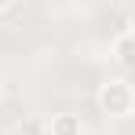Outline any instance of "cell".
Wrapping results in <instances>:
<instances>
[{
  "label": "cell",
  "mask_w": 135,
  "mask_h": 135,
  "mask_svg": "<svg viewBox=\"0 0 135 135\" xmlns=\"http://www.w3.org/2000/svg\"><path fill=\"white\" fill-rule=\"evenodd\" d=\"M95 102H99V110L106 113V117L124 120V117L135 113V84L124 80V77H113V80H106V84H99Z\"/></svg>",
  "instance_id": "cell-1"
},
{
  "label": "cell",
  "mask_w": 135,
  "mask_h": 135,
  "mask_svg": "<svg viewBox=\"0 0 135 135\" xmlns=\"http://www.w3.org/2000/svg\"><path fill=\"white\" fill-rule=\"evenodd\" d=\"M47 135H84L80 113H55L47 120Z\"/></svg>",
  "instance_id": "cell-3"
},
{
  "label": "cell",
  "mask_w": 135,
  "mask_h": 135,
  "mask_svg": "<svg viewBox=\"0 0 135 135\" xmlns=\"http://www.w3.org/2000/svg\"><path fill=\"white\" fill-rule=\"evenodd\" d=\"M0 99H4V84H0Z\"/></svg>",
  "instance_id": "cell-6"
},
{
  "label": "cell",
  "mask_w": 135,
  "mask_h": 135,
  "mask_svg": "<svg viewBox=\"0 0 135 135\" xmlns=\"http://www.w3.org/2000/svg\"><path fill=\"white\" fill-rule=\"evenodd\" d=\"M113 62L124 69V73H135V33L132 29H124L113 40Z\"/></svg>",
  "instance_id": "cell-2"
},
{
  "label": "cell",
  "mask_w": 135,
  "mask_h": 135,
  "mask_svg": "<svg viewBox=\"0 0 135 135\" xmlns=\"http://www.w3.org/2000/svg\"><path fill=\"white\" fill-rule=\"evenodd\" d=\"M128 29H132V33H135V11H132V22H128Z\"/></svg>",
  "instance_id": "cell-5"
},
{
  "label": "cell",
  "mask_w": 135,
  "mask_h": 135,
  "mask_svg": "<svg viewBox=\"0 0 135 135\" xmlns=\"http://www.w3.org/2000/svg\"><path fill=\"white\" fill-rule=\"evenodd\" d=\"M11 4H15V0H0V15H4V11H7Z\"/></svg>",
  "instance_id": "cell-4"
}]
</instances>
